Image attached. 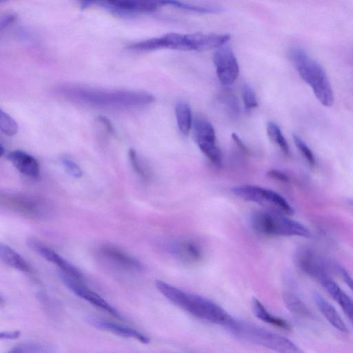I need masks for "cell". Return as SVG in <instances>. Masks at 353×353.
Returning a JSON list of instances; mask_svg holds the SVG:
<instances>
[{"label": "cell", "instance_id": "1", "mask_svg": "<svg viewBox=\"0 0 353 353\" xmlns=\"http://www.w3.org/2000/svg\"><path fill=\"white\" fill-rule=\"evenodd\" d=\"M155 285L171 303L199 319L225 328L234 319L223 307L205 297L185 292L160 280L156 281Z\"/></svg>", "mask_w": 353, "mask_h": 353}, {"label": "cell", "instance_id": "2", "mask_svg": "<svg viewBox=\"0 0 353 353\" xmlns=\"http://www.w3.org/2000/svg\"><path fill=\"white\" fill-rule=\"evenodd\" d=\"M63 92L69 97L99 107H139L153 103L150 92L137 90H102L87 88H68Z\"/></svg>", "mask_w": 353, "mask_h": 353}, {"label": "cell", "instance_id": "3", "mask_svg": "<svg viewBox=\"0 0 353 353\" xmlns=\"http://www.w3.org/2000/svg\"><path fill=\"white\" fill-rule=\"evenodd\" d=\"M288 57L301 79L308 84L318 101L331 107L334 101L333 90L323 68L303 49L292 47Z\"/></svg>", "mask_w": 353, "mask_h": 353}, {"label": "cell", "instance_id": "4", "mask_svg": "<svg viewBox=\"0 0 353 353\" xmlns=\"http://www.w3.org/2000/svg\"><path fill=\"white\" fill-rule=\"evenodd\" d=\"M236 339L283 353H300L302 350L291 340L252 323L234 318L225 327Z\"/></svg>", "mask_w": 353, "mask_h": 353}, {"label": "cell", "instance_id": "5", "mask_svg": "<svg viewBox=\"0 0 353 353\" xmlns=\"http://www.w3.org/2000/svg\"><path fill=\"white\" fill-rule=\"evenodd\" d=\"M250 223L255 232L265 236H310V231L304 225L279 211H256L252 214Z\"/></svg>", "mask_w": 353, "mask_h": 353}, {"label": "cell", "instance_id": "6", "mask_svg": "<svg viewBox=\"0 0 353 353\" xmlns=\"http://www.w3.org/2000/svg\"><path fill=\"white\" fill-rule=\"evenodd\" d=\"M1 205L20 215L32 219H43L49 216L52 208L45 199L18 192L1 193Z\"/></svg>", "mask_w": 353, "mask_h": 353}, {"label": "cell", "instance_id": "7", "mask_svg": "<svg viewBox=\"0 0 353 353\" xmlns=\"http://www.w3.org/2000/svg\"><path fill=\"white\" fill-rule=\"evenodd\" d=\"M232 193L245 201L263 206H270L286 214H292L294 210L290 203L279 193L256 185H244L234 187Z\"/></svg>", "mask_w": 353, "mask_h": 353}, {"label": "cell", "instance_id": "8", "mask_svg": "<svg viewBox=\"0 0 353 353\" xmlns=\"http://www.w3.org/2000/svg\"><path fill=\"white\" fill-rule=\"evenodd\" d=\"M193 137L201 152L216 165H221L222 154L216 145V134L213 125L201 117L193 119Z\"/></svg>", "mask_w": 353, "mask_h": 353}, {"label": "cell", "instance_id": "9", "mask_svg": "<svg viewBox=\"0 0 353 353\" xmlns=\"http://www.w3.org/2000/svg\"><path fill=\"white\" fill-rule=\"evenodd\" d=\"M172 0H95L94 6H99L118 14H137L150 13L163 6H171Z\"/></svg>", "mask_w": 353, "mask_h": 353}, {"label": "cell", "instance_id": "10", "mask_svg": "<svg viewBox=\"0 0 353 353\" xmlns=\"http://www.w3.org/2000/svg\"><path fill=\"white\" fill-rule=\"evenodd\" d=\"M294 260L298 268L309 276L321 283L330 277L329 264L315 250L310 247L299 248Z\"/></svg>", "mask_w": 353, "mask_h": 353}, {"label": "cell", "instance_id": "11", "mask_svg": "<svg viewBox=\"0 0 353 353\" xmlns=\"http://www.w3.org/2000/svg\"><path fill=\"white\" fill-rule=\"evenodd\" d=\"M213 62L217 77L223 85H230L236 80L239 66L230 46L225 43L216 48L213 54Z\"/></svg>", "mask_w": 353, "mask_h": 353}, {"label": "cell", "instance_id": "12", "mask_svg": "<svg viewBox=\"0 0 353 353\" xmlns=\"http://www.w3.org/2000/svg\"><path fill=\"white\" fill-rule=\"evenodd\" d=\"M58 276L65 286L77 296L117 318H121L118 311L114 307L100 295L88 288L82 283L81 280L72 276L61 270L58 273Z\"/></svg>", "mask_w": 353, "mask_h": 353}, {"label": "cell", "instance_id": "13", "mask_svg": "<svg viewBox=\"0 0 353 353\" xmlns=\"http://www.w3.org/2000/svg\"><path fill=\"white\" fill-rule=\"evenodd\" d=\"M165 249L179 261L188 265L199 263L203 259V250L195 241L181 239L165 243Z\"/></svg>", "mask_w": 353, "mask_h": 353}, {"label": "cell", "instance_id": "14", "mask_svg": "<svg viewBox=\"0 0 353 353\" xmlns=\"http://www.w3.org/2000/svg\"><path fill=\"white\" fill-rule=\"evenodd\" d=\"M99 253L107 262L119 268L130 271L143 270V265L139 261L114 245H101Z\"/></svg>", "mask_w": 353, "mask_h": 353}, {"label": "cell", "instance_id": "15", "mask_svg": "<svg viewBox=\"0 0 353 353\" xmlns=\"http://www.w3.org/2000/svg\"><path fill=\"white\" fill-rule=\"evenodd\" d=\"M27 243L32 250L43 259L58 266L61 271L82 281L81 272L50 248L32 238L29 239Z\"/></svg>", "mask_w": 353, "mask_h": 353}, {"label": "cell", "instance_id": "16", "mask_svg": "<svg viewBox=\"0 0 353 353\" xmlns=\"http://www.w3.org/2000/svg\"><path fill=\"white\" fill-rule=\"evenodd\" d=\"M88 321L92 325L97 329L105 330L120 336L134 339L143 343L150 342L147 336L135 329L98 317H90Z\"/></svg>", "mask_w": 353, "mask_h": 353}, {"label": "cell", "instance_id": "17", "mask_svg": "<svg viewBox=\"0 0 353 353\" xmlns=\"http://www.w3.org/2000/svg\"><path fill=\"white\" fill-rule=\"evenodd\" d=\"M7 159L21 174L34 179L39 177V163L32 155L23 151L15 150L9 152Z\"/></svg>", "mask_w": 353, "mask_h": 353}, {"label": "cell", "instance_id": "18", "mask_svg": "<svg viewBox=\"0 0 353 353\" xmlns=\"http://www.w3.org/2000/svg\"><path fill=\"white\" fill-rule=\"evenodd\" d=\"M333 299L338 303L353 325V299L329 277L321 283Z\"/></svg>", "mask_w": 353, "mask_h": 353}, {"label": "cell", "instance_id": "19", "mask_svg": "<svg viewBox=\"0 0 353 353\" xmlns=\"http://www.w3.org/2000/svg\"><path fill=\"white\" fill-rule=\"evenodd\" d=\"M313 299L322 315L332 326L343 333H348L349 330L335 307L321 294L313 293Z\"/></svg>", "mask_w": 353, "mask_h": 353}, {"label": "cell", "instance_id": "20", "mask_svg": "<svg viewBox=\"0 0 353 353\" xmlns=\"http://www.w3.org/2000/svg\"><path fill=\"white\" fill-rule=\"evenodd\" d=\"M0 259L8 266L23 272H28L30 266L23 256L6 244L0 245Z\"/></svg>", "mask_w": 353, "mask_h": 353}, {"label": "cell", "instance_id": "21", "mask_svg": "<svg viewBox=\"0 0 353 353\" xmlns=\"http://www.w3.org/2000/svg\"><path fill=\"white\" fill-rule=\"evenodd\" d=\"M252 308L255 316L259 319L283 330H290V325L286 321L270 313L258 299L252 300Z\"/></svg>", "mask_w": 353, "mask_h": 353}, {"label": "cell", "instance_id": "22", "mask_svg": "<svg viewBox=\"0 0 353 353\" xmlns=\"http://www.w3.org/2000/svg\"><path fill=\"white\" fill-rule=\"evenodd\" d=\"M283 300L288 310L299 318L310 317L309 308L305 303L293 292L286 291L283 293Z\"/></svg>", "mask_w": 353, "mask_h": 353}, {"label": "cell", "instance_id": "23", "mask_svg": "<svg viewBox=\"0 0 353 353\" xmlns=\"http://www.w3.org/2000/svg\"><path fill=\"white\" fill-rule=\"evenodd\" d=\"M175 115L179 130L183 135H188L193 121L189 105L185 102H179L175 107Z\"/></svg>", "mask_w": 353, "mask_h": 353}, {"label": "cell", "instance_id": "24", "mask_svg": "<svg viewBox=\"0 0 353 353\" xmlns=\"http://www.w3.org/2000/svg\"><path fill=\"white\" fill-rule=\"evenodd\" d=\"M128 156L131 166L134 172L145 182L149 181L152 174L149 167L145 161L140 158L133 148L129 150Z\"/></svg>", "mask_w": 353, "mask_h": 353}, {"label": "cell", "instance_id": "25", "mask_svg": "<svg viewBox=\"0 0 353 353\" xmlns=\"http://www.w3.org/2000/svg\"><path fill=\"white\" fill-rule=\"evenodd\" d=\"M266 129L267 134L271 141L275 143L283 154L290 155L289 145L277 124L270 121L267 123Z\"/></svg>", "mask_w": 353, "mask_h": 353}, {"label": "cell", "instance_id": "26", "mask_svg": "<svg viewBox=\"0 0 353 353\" xmlns=\"http://www.w3.org/2000/svg\"><path fill=\"white\" fill-rule=\"evenodd\" d=\"M50 347L37 342H23L14 346L9 351L11 353L50 352Z\"/></svg>", "mask_w": 353, "mask_h": 353}, {"label": "cell", "instance_id": "27", "mask_svg": "<svg viewBox=\"0 0 353 353\" xmlns=\"http://www.w3.org/2000/svg\"><path fill=\"white\" fill-rule=\"evenodd\" d=\"M0 130L8 136H14L17 133V123L6 112L0 111Z\"/></svg>", "mask_w": 353, "mask_h": 353}, {"label": "cell", "instance_id": "28", "mask_svg": "<svg viewBox=\"0 0 353 353\" xmlns=\"http://www.w3.org/2000/svg\"><path fill=\"white\" fill-rule=\"evenodd\" d=\"M293 139L296 148L304 157L310 166L315 168L316 161L312 151L297 134H293Z\"/></svg>", "mask_w": 353, "mask_h": 353}, {"label": "cell", "instance_id": "29", "mask_svg": "<svg viewBox=\"0 0 353 353\" xmlns=\"http://www.w3.org/2000/svg\"><path fill=\"white\" fill-rule=\"evenodd\" d=\"M241 95L246 109L251 110L258 107L256 93L249 85L245 83L242 85Z\"/></svg>", "mask_w": 353, "mask_h": 353}, {"label": "cell", "instance_id": "30", "mask_svg": "<svg viewBox=\"0 0 353 353\" xmlns=\"http://www.w3.org/2000/svg\"><path fill=\"white\" fill-rule=\"evenodd\" d=\"M61 163L68 173L74 178L81 176L83 172L81 168L72 160L63 157L61 159Z\"/></svg>", "mask_w": 353, "mask_h": 353}, {"label": "cell", "instance_id": "31", "mask_svg": "<svg viewBox=\"0 0 353 353\" xmlns=\"http://www.w3.org/2000/svg\"><path fill=\"white\" fill-rule=\"evenodd\" d=\"M334 268L341 275L344 282L348 285L349 288L353 292V278L349 272L341 265L334 264Z\"/></svg>", "mask_w": 353, "mask_h": 353}, {"label": "cell", "instance_id": "32", "mask_svg": "<svg viewBox=\"0 0 353 353\" xmlns=\"http://www.w3.org/2000/svg\"><path fill=\"white\" fill-rule=\"evenodd\" d=\"M267 176L274 180L288 183L290 181L288 176L284 172L278 170H270L267 172Z\"/></svg>", "mask_w": 353, "mask_h": 353}, {"label": "cell", "instance_id": "33", "mask_svg": "<svg viewBox=\"0 0 353 353\" xmlns=\"http://www.w3.org/2000/svg\"><path fill=\"white\" fill-rule=\"evenodd\" d=\"M232 139L237 147L245 154H250V150L249 148L243 143V141L239 138L236 133L232 134Z\"/></svg>", "mask_w": 353, "mask_h": 353}, {"label": "cell", "instance_id": "34", "mask_svg": "<svg viewBox=\"0 0 353 353\" xmlns=\"http://www.w3.org/2000/svg\"><path fill=\"white\" fill-rule=\"evenodd\" d=\"M15 19L16 16L12 14H7L4 17H2L0 22L1 30L2 31L4 28L9 26L14 21Z\"/></svg>", "mask_w": 353, "mask_h": 353}, {"label": "cell", "instance_id": "35", "mask_svg": "<svg viewBox=\"0 0 353 353\" xmlns=\"http://www.w3.org/2000/svg\"><path fill=\"white\" fill-rule=\"evenodd\" d=\"M97 119L110 134L114 133V128L110 121L107 117L104 116H99Z\"/></svg>", "mask_w": 353, "mask_h": 353}, {"label": "cell", "instance_id": "36", "mask_svg": "<svg viewBox=\"0 0 353 353\" xmlns=\"http://www.w3.org/2000/svg\"><path fill=\"white\" fill-rule=\"evenodd\" d=\"M19 330L2 332L0 334L1 339H15L20 335Z\"/></svg>", "mask_w": 353, "mask_h": 353}, {"label": "cell", "instance_id": "37", "mask_svg": "<svg viewBox=\"0 0 353 353\" xmlns=\"http://www.w3.org/2000/svg\"><path fill=\"white\" fill-rule=\"evenodd\" d=\"M4 153V149L2 144H0V155L2 156Z\"/></svg>", "mask_w": 353, "mask_h": 353}, {"label": "cell", "instance_id": "38", "mask_svg": "<svg viewBox=\"0 0 353 353\" xmlns=\"http://www.w3.org/2000/svg\"><path fill=\"white\" fill-rule=\"evenodd\" d=\"M350 204L353 206V199L350 201Z\"/></svg>", "mask_w": 353, "mask_h": 353}, {"label": "cell", "instance_id": "39", "mask_svg": "<svg viewBox=\"0 0 353 353\" xmlns=\"http://www.w3.org/2000/svg\"><path fill=\"white\" fill-rule=\"evenodd\" d=\"M1 3L6 1L7 0H0Z\"/></svg>", "mask_w": 353, "mask_h": 353}]
</instances>
